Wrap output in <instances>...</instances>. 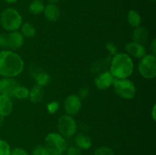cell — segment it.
<instances>
[{"instance_id":"27","label":"cell","mask_w":156,"mask_h":155,"mask_svg":"<svg viewBox=\"0 0 156 155\" xmlns=\"http://www.w3.org/2000/svg\"><path fill=\"white\" fill-rule=\"evenodd\" d=\"M106 48L107 50H108V52L110 53V54L113 55H116L117 53V47L115 44L113 42H109L106 44Z\"/></svg>"},{"instance_id":"25","label":"cell","mask_w":156,"mask_h":155,"mask_svg":"<svg viewBox=\"0 0 156 155\" xmlns=\"http://www.w3.org/2000/svg\"><path fill=\"white\" fill-rule=\"evenodd\" d=\"M32 155H50L45 146L37 145L32 150Z\"/></svg>"},{"instance_id":"20","label":"cell","mask_w":156,"mask_h":155,"mask_svg":"<svg viewBox=\"0 0 156 155\" xmlns=\"http://www.w3.org/2000/svg\"><path fill=\"white\" fill-rule=\"evenodd\" d=\"M21 34L26 37H33L36 34V28L31 23H24L21 25Z\"/></svg>"},{"instance_id":"5","label":"cell","mask_w":156,"mask_h":155,"mask_svg":"<svg viewBox=\"0 0 156 155\" xmlns=\"http://www.w3.org/2000/svg\"><path fill=\"white\" fill-rule=\"evenodd\" d=\"M112 85H114L116 94L121 98L130 100L135 97L136 88L129 79H117L114 78Z\"/></svg>"},{"instance_id":"34","label":"cell","mask_w":156,"mask_h":155,"mask_svg":"<svg viewBox=\"0 0 156 155\" xmlns=\"http://www.w3.org/2000/svg\"><path fill=\"white\" fill-rule=\"evenodd\" d=\"M3 1H5V2H7V3H15V2H16L18 0H3Z\"/></svg>"},{"instance_id":"33","label":"cell","mask_w":156,"mask_h":155,"mask_svg":"<svg viewBox=\"0 0 156 155\" xmlns=\"http://www.w3.org/2000/svg\"><path fill=\"white\" fill-rule=\"evenodd\" d=\"M155 107L156 106L155 105H154L153 106V109H152V119H153L154 121H155Z\"/></svg>"},{"instance_id":"24","label":"cell","mask_w":156,"mask_h":155,"mask_svg":"<svg viewBox=\"0 0 156 155\" xmlns=\"http://www.w3.org/2000/svg\"><path fill=\"white\" fill-rule=\"evenodd\" d=\"M10 145L4 140L0 139V155H10Z\"/></svg>"},{"instance_id":"13","label":"cell","mask_w":156,"mask_h":155,"mask_svg":"<svg viewBox=\"0 0 156 155\" xmlns=\"http://www.w3.org/2000/svg\"><path fill=\"white\" fill-rule=\"evenodd\" d=\"M149 30L144 27H136L133 33V41L137 43L144 45L149 40Z\"/></svg>"},{"instance_id":"19","label":"cell","mask_w":156,"mask_h":155,"mask_svg":"<svg viewBox=\"0 0 156 155\" xmlns=\"http://www.w3.org/2000/svg\"><path fill=\"white\" fill-rule=\"evenodd\" d=\"M45 5L40 0H34L29 5V12L32 15H40L44 11Z\"/></svg>"},{"instance_id":"35","label":"cell","mask_w":156,"mask_h":155,"mask_svg":"<svg viewBox=\"0 0 156 155\" xmlns=\"http://www.w3.org/2000/svg\"><path fill=\"white\" fill-rule=\"evenodd\" d=\"M152 1H153V2H155V0H152Z\"/></svg>"},{"instance_id":"26","label":"cell","mask_w":156,"mask_h":155,"mask_svg":"<svg viewBox=\"0 0 156 155\" xmlns=\"http://www.w3.org/2000/svg\"><path fill=\"white\" fill-rule=\"evenodd\" d=\"M47 110H48L49 113L50 114H54L55 112H57V110L59 108V104L58 102L53 101L51 103H48L47 106Z\"/></svg>"},{"instance_id":"28","label":"cell","mask_w":156,"mask_h":155,"mask_svg":"<svg viewBox=\"0 0 156 155\" xmlns=\"http://www.w3.org/2000/svg\"><path fill=\"white\" fill-rule=\"evenodd\" d=\"M66 155H82V152L77 147H70L67 149Z\"/></svg>"},{"instance_id":"17","label":"cell","mask_w":156,"mask_h":155,"mask_svg":"<svg viewBox=\"0 0 156 155\" xmlns=\"http://www.w3.org/2000/svg\"><path fill=\"white\" fill-rule=\"evenodd\" d=\"M44 95V91L43 87L35 85L29 91V99L33 103H37L43 99Z\"/></svg>"},{"instance_id":"1","label":"cell","mask_w":156,"mask_h":155,"mask_svg":"<svg viewBox=\"0 0 156 155\" xmlns=\"http://www.w3.org/2000/svg\"><path fill=\"white\" fill-rule=\"evenodd\" d=\"M24 62L17 53L9 50L0 52V75L4 78H15L24 70Z\"/></svg>"},{"instance_id":"32","label":"cell","mask_w":156,"mask_h":155,"mask_svg":"<svg viewBox=\"0 0 156 155\" xmlns=\"http://www.w3.org/2000/svg\"><path fill=\"white\" fill-rule=\"evenodd\" d=\"M150 50L152 51V55H155L156 53V40L155 39L152 40V43L150 44Z\"/></svg>"},{"instance_id":"2","label":"cell","mask_w":156,"mask_h":155,"mask_svg":"<svg viewBox=\"0 0 156 155\" xmlns=\"http://www.w3.org/2000/svg\"><path fill=\"white\" fill-rule=\"evenodd\" d=\"M133 62L129 55L117 53L111 59L110 72L114 78L124 79L133 74Z\"/></svg>"},{"instance_id":"23","label":"cell","mask_w":156,"mask_h":155,"mask_svg":"<svg viewBox=\"0 0 156 155\" xmlns=\"http://www.w3.org/2000/svg\"><path fill=\"white\" fill-rule=\"evenodd\" d=\"M94 155H114V153L110 147H100L94 150Z\"/></svg>"},{"instance_id":"14","label":"cell","mask_w":156,"mask_h":155,"mask_svg":"<svg viewBox=\"0 0 156 155\" xmlns=\"http://www.w3.org/2000/svg\"><path fill=\"white\" fill-rule=\"evenodd\" d=\"M13 103L10 97L0 95V115L2 117L9 116L12 113Z\"/></svg>"},{"instance_id":"31","label":"cell","mask_w":156,"mask_h":155,"mask_svg":"<svg viewBox=\"0 0 156 155\" xmlns=\"http://www.w3.org/2000/svg\"><path fill=\"white\" fill-rule=\"evenodd\" d=\"M88 94H89V91H88V90L87 89V88H83L80 90V91H79V97H80V98H86V97L88 96Z\"/></svg>"},{"instance_id":"30","label":"cell","mask_w":156,"mask_h":155,"mask_svg":"<svg viewBox=\"0 0 156 155\" xmlns=\"http://www.w3.org/2000/svg\"><path fill=\"white\" fill-rule=\"evenodd\" d=\"M0 46L7 48V38L6 35L0 33Z\"/></svg>"},{"instance_id":"10","label":"cell","mask_w":156,"mask_h":155,"mask_svg":"<svg viewBox=\"0 0 156 155\" xmlns=\"http://www.w3.org/2000/svg\"><path fill=\"white\" fill-rule=\"evenodd\" d=\"M124 49L127 53L126 54L136 59H142L143 56L146 55V50L144 46L133 42V41L126 44Z\"/></svg>"},{"instance_id":"9","label":"cell","mask_w":156,"mask_h":155,"mask_svg":"<svg viewBox=\"0 0 156 155\" xmlns=\"http://www.w3.org/2000/svg\"><path fill=\"white\" fill-rule=\"evenodd\" d=\"M19 85L13 78H3L0 80V95L12 97L14 96L15 89Z\"/></svg>"},{"instance_id":"4","label":"cell","mask_w":156,"mask_h":155,"mask_svg":"<svg viewBox=\"0 0 156 155\" xmlns=\"http://www.w3.org/2000/svg\"><path fill=\"white\" fill-rule=\"evenodd\" d=\"M44 146L50 155H61L66 148V141L60 134L51 132L46 136Z\"/></svg>"},{"instance_id":"11","label":"cell","mask_w":156,"mask_h":155,"mask_svg":"<svg viewBox=\"0 0 156 155\" xmlns=\"http://www.w3.org/2000/svg\"><path fill=\"white\" fill-rule=\"evenodd\" d=\"M114 77L110 71H105L99 74L94 79L96 87L100 90H106L112 85Z\"/></svg>"},{"instance_id":"12","label":"cell","mask_w":156,"mask_h":155,"mask_svg":"<svg viewBox=\"0 0 156 155\" xmlns=\"http://www.w3.org/2000/svg\"><path fill=\"white\" fill-rule=\"evenodd\" d=\"M7 38V48L12 50H18L24 44V36L18 31H12L6 35Z\"/></svg>"},{"instance_id":"3","label":"cell","mask_w":156,"mask_h":155,"mask_svg":"<svg viewBox=\"0 0 156 155\" xmlns=\"http://www.w3.org/2000/svg\"><path fill=\"white\" fill-rule=\"evenodd\" d=\"M0 24L8 31H17L22 25V17L16 9L8 8L0 16Z\"/></svg>"},{"instance_id":"21","label":"cell","mask_w":156,"mask_h":155,"mask_svg":"<svg viewBox=\"0 0 156 155\" xmlns=\"http://www.w3.org/2000/svg\"><path fill=\"white\" fill-rule=\"evenodd\" d=\"M34 78L37 85H39L41 87H44L48 84L50 79V75L47 73L44 72V71L43 72H39L37 74H35Z\"/></svg>"},{"instance_id":"29","label":"cell","mask_w":156,"mask_h":155,"mask_svg":"<svg viewBox=\"0 0 156 155\" xmlns=\"http://www.w3.org/2000/svg\"><path fill=\"white\" fill-rule=\"evenodd\" d=\"M10 155H29V153L24 149L16 147L11 151Z\"/></svg>"},{"instance_id":"18","label":"cell","mask_w":156,"mask_h":155,"mask_svg":"<svg viewBox=\"0 0 156 155\" xmlns=\"http://www.w3.org/2000/svg\"><path fill=\"white\" fill-rule=\"evenodd\" d=\"M127 21L129 25L133 27H140L142 24L141 16L136 10L129 11L127 14Z\"/></svg>"},{"instance_id":"22","label":"cell","mask_w":156,"mask_h":155,"mask_svg":"<svg viewBox=\"0 0 156 155\" xmlns=\"http://www.w3.org/2000/svg\"><path fill=\"white\" fill-rule=\"evenodd\" d=\"M13 97L19 99V100H24L29 97V90L26 87L18 85L15 89Z\"/></svg>"},{"instance_id":"16","label":"cell","mask_w":156,"mask_h":155,"mask_svg":"<svg viewBox=\"0 0 156 155\" xmlns=\"http://www.w3.org/2000/svg\"><path fill=\"white\" fill-rule=\"evenodd\" d=\"M75 144L80 150H88L91 147V140L85 134H78L75 138Z\"/></svg>"},{"instance_id":"7","label":"cell","mask_w":156,"mask_h":155,"mask_svg":"<svg viewBox=\"0 0 156 155\" xmlns=\"http://www.w3.org/2000/svg\"><path fill=\"white\" fill-rule=\"evenodd\" d=\"M57 129L64 138H71L77 132V123L69 115H62L58 120Z\"/></svg>"},{"instance_id":"6","label":"cell","mask_w":156,"mask_h":155,"mask_svg":"<svg viewBox=\"0 0 156 155\" xmlns=\"http://www.w3.org/2000/svg\"><path fill=\"white\" fill-rule=\"evenodd\" d=\"M138 70L144 78L153 79L156 76V57L155 55H146L139 63Z\"/></svg>"},{"instance_id":"8","label":"cell","mask_w":156,"mask_h":155,"mask_svg":"<svg viewBox=\"0 0 156 155\" xmlns=\"http://www.w3.org/2000/svg\"><path fill=\"white\" fill-rule=\"evenodd\" d=\"M64 110L68 115H76L82 107V100L79 96L71 94L65 99L63 102Z\"/></svg>"},{"instance_id":"15","label":"cell","mask_w":156,"mask_h":155,"mask_svg":"<svg viewBox=\"0 0 156 155\" xmlns=\"http://www.w3.org/2000/svg\"><path fill=\"white\" fill-rule=\"evenodd\" d=\"M45 18L50 21H56L60 16V10L56 5L50 3L45 6L44 11Z\"/></svg>"}]
</instances>
